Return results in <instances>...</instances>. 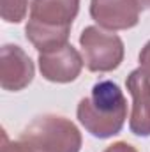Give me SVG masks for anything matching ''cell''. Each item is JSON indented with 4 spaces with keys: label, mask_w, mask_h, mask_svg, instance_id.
Segmentation results:
<instances>
[{
    "label": "cell",
    "mask_w": 150,
    "mask_h": 152,
    "mask_svg": "<svg viewBox=\"0 0 150 152\" xmlns=\"http://www.w3.org/2000/svg\"><path fill=\"white\" fill-rule=\"evenodd\" d=\"M127 117V103L117 83L111 80L97 81L90 96L78 104L79 124L95 138H111L120 133Z\"/></svg>",
    "instance_id": "cell-2"
},
{
    "label": "cell",
    "mask_w": 150,
    "mask_h": 152,
    "mask_svg": "<svg viewBox=\"0 0 150 152\" xmlns=\"http://www.w3.org/2000/svg\"><path fill=\"white\" fill-rule=\"evenodd\" d=\"M79 44L83 50V60L92 73H108L120 66L124 60V42L117 34H108L97 27H87Z\"/></svg>",
    "instance_id": "cell-4"
},
{
    "label": "cell",
    "mask_w": 150,
    "mask_h": 152,
    "mask_svg": "<svg viewBox=\"0 0 150 152\" xmlns=\"http://www.w3.org/2000/svg\"><path fill=\"white\" fill-rule=\"evenodd\" d=\"M79 0H34L25 27L27 39L39 53L67 44Z\"/></svg>",
    "instance_id": "cell-1"
},
{
    "label": "cell",
    "mask_w": 150,
    "mask_h": 152,
    "mask_svg": "<svg viewBox=\"0 0 150 152\" xmlns=\"http://www.w3.org/2000/svg\"><path fill=\"white\" fill-rule=\"evenodd\" d=\"M141 5L138 0H92L90 16L108 30H127L138 25Z\"/></svg>",
    "instance_id": "cell-5"
},
{
    "label": "cell",
    "mask_w": 150,
    "mask_h": 152,
    "mask_svg": "<svg viewBox=\"0 0 150 152\" xmlns=\"http://www.w3.org/2000/svg\"><path fill=\"white\" fill-rule=\"evenodd\" d=\"M28 9V0H0V14L7 23H20Z\"/></svg>",
    "instance_id": "cell-9"
},
{
    "label": "cell",
    "mask_w": 150,
    "mask_h": 152,
    "mask_svg": "<svg viewBox=\"0 0 150 152\" xmlns=\"http://www.w3.org/2000/svg\"><path fill=\"white\" fill-rule=\"evenodd\" d=\"M133 96V113L129 127L136 136H150V78L141 69H134L125 80Z\"/></svg>",
    "instance_id": "cell-8"
},
{
    "label": "cell",
    "mask_w": 150,
    "mask_h": 152,
    "mask_svg": "<svg viewBox=\"0 0 150 152\" xmlns=\"http://www.w3.org/2000/svg\"><path fill=\"white\" fill-rule=\"evenodd\" d=\"M138 2H140V5H141V7L150 9V0H138Z\"/></svg>",
    "instance_id": "cell-13"
},
{
    "label": "cell",
    "mask_w": 150,
    "mask_h": 152,
    "mask_svg": "<svg viewBox=\"0 0 150 152\" xmlns=\"http://www.w3.org/2000/svg\"><path fill=\"white\" fill-rule=\"evenodd\" d=\"M34 78V64L18 44H4L0 51V83L4 90H23Z\"/></svg>",
    "instance_id": "cell-7"
},
{
    "label": "cell",
    "mask_w": 150,
    "mask_h": 152,
    "mask_svg": "<svg viewBox=\"0 0 150 152\" xmlns=\"http://www.w3.org/2000/svg\"><path fill=\"white\" fill-rule=\"evenodd\" d=\"M85 60L69 42L51 51L39 53V69L48 81L69 83L74 81L83 69Z\"/></svg>",
    "instance_id": "cell-6"
},
{
    "label": "cell",
    "mask_w": 150,
    "mask_h": 152,
    "mask_svg": "<svg viewBox=\"0 0 150 152\" xmlns=\"http://www.w3.org/2000/svg\"><path fill=\"white\" fill-rule=\"evenodd\" d=\"M140 69L150 78V41L140 51Z\"/></svg>",
    "instance_id": "cell-11"
},
{
    "label": "cell",
    "mask_w": 150,
    "mask_h": 152,
    "mask_svg": "<svg viewBox=\"0 0 150 152\" xmlns=\"http://www.w3.org/2000/svg\"><path fill=\"white\" fill-rule=\"evenodd\" d=\"M37 152H79L81 133L74 124L58 115H42L34 118L20 136Z\"/></svg>",
    "instance_id": "cell-3"
},
{
    "label": "cell",
    "mask_w": 150,
    "mask_h": 152,
    "mask_svg": "<svg viewBox=\"0 0 150 152\" xmlns=\"http://www.w3.org/2000/svg\"><path fill=\"white\" fill-rule=\"evenodd\" d=\"M0 152H37L36 149H32L28 143L25 142H9L5 131H2V149Z\"/></svg>",
    "instance_id": "cell-10"
},
{
    "label": "cell",
    "mask_w": 150,
    "mask_h": 152,
    "mask_svg": "<svg viewBox=\"0 0 150 152\" xmlns=\"http://www.w3.org/2000/svg\"><path fill=\"white\" fill-rule=\"evenodd\" d=\"M104 152H138V151H136L133 145L125 143V142H117V143L110 145V147H108Z\"/></svg>",
    "instance_id": "cell-12"
}]
</instances>
